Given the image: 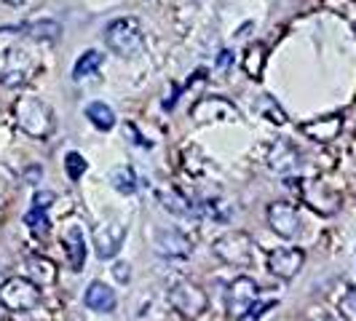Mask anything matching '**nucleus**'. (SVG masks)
I'll return each mask as SVG.
<instances>
[{
    "label": "nucleus",
    "mask_w": 356,
    "mask_h": 321,
    "mask_svg": "<svg viewBox=\"0 0 356 321\" xmlns=\"http://www.w3.org/2000/svg\"><path fill=\"white\" fill-rule=\"evenodd\" d=\"M126 238V225L118 220H107L102 225L94 228V252L99 260H113L121 247H124Z\"/></svg>",
    "instance_id": "0eeeda50"
},
{
    "label": "nucleus",
    "mask_w": 356,
    "mask_h": 321,
    "mask_svg": "<svg viewBox=\"0 0 356 321\" xmlns=\"http://www.w3.org/2000/svg\"><path fill=\"white\" fill-rule=\"evenodd\" d=\"M14 121L24 134L46 140L54 131V110L40 97H19L14 102Z\"/></svg>",
    "instance_id": "f257e3e1"
},
{
    "label": "nucleus",
    "mask_w": 356,
    "mask_h": 321,
    "mask_svg": "<svg viewBox=\"0 0 356 321\" xmlns=\"http://www.w3.org/2000/svg\"><path fill=\"white\" fill-rule=\"evenodd\" d=\"M268 225L270 231L282 238H295L300 233V214L292 204L286 201H276L268 206Z\"/></svg>",
    "instance_id": "6e6552de"
},
{
    "label": "nucleus",
    "mask_w": 356,
    "mask_h": 321,
    "mask_svg": "<svg viewBox=\"0 0 356 321\" xmlns=\"http://www.w3.org/2000/svg\"><path fill=\"white\" fill-rule=\"evenodd\" d=\"M6 3H8V6H22L24 0H6Z\"/></svg>",
    "instance_id": "473e14b6"
},
{
    "label": "nucleus",
    "mask_w": 356,
    "mask_h": 321,
    "mask_svg": "<svg viewBox=\"0 0 356 321\" xmlns=\"http://www.w3.org/2000/svg\"><path fill=\"white\" fill-rule=\"evenodd\" d=\"M113 276H115L118 284H129L131 281V268H129V263H115L113 265Z\"/></svg>",
    "instance_id": "cd10ccee"
},
{
    "label": "nucleus",
    "mask_w": 356,
    "mask_h": 321,
    "mask_svg": "<svg viewBox=\"0 0 356 321\" xmlns=\"http://www.w3.org/2000/svg\"><path fill=\"white\" fill-rule=\"evenodd\" d=\"M305 263V252L298 249V247H284V249H273L268 254V270L279 279H295L300 273V268Z\"/></svg>",
    "instance_id": "9d476101"
},
{
    "label": "nucleus",
    "mask_w": 356,
    "mask_h": 321,
    "mask_svg": "<svg viewBox=\"0 0 356 321\" xmlns=\"http://www.w3.org/2000/svg\"><path fill=\"white\" fill-rule=\"evenodd\" d=\"M51 201H54V193L51 190H43V193H35V209H49L51 206Z\"/></svg>",
    "instance_id": "c756f323"
},
{
    "label": "nucleus",
    "mask_w": 356,
    "mask_h": 321,
    "mask_svg": "<svg viewBox=\"0 0 356 321\" xmlns=\"http://www.w3.org/2000/svg\"><path fill=\"white\" fill-rule=\"evenodd\" d=\"M273 305H276L273 300H268V303H254V305L250 308V313L244 316V321H257L260 316H263V313H266L268 308H273Z\"/></svg>",
    "instance_id": "c85d7f7f"
},
{
    "label": "nucleus",
    "mask_w": 356,
    "mask_h": 321,
    "mask_svg": "<svg viewBox=\"0 0 356 321\" xmlns=\"http://www.w3.org/2000/svg\"><path fill=\"white\" fill-rule=\"evenodd\" d=\"M169 303L185 319H198L207 311L209 297H207V292L201 286L191 284V281H177V284L169 289Z\"/></svg>",
    "instance_id": "39448f33"
},
{
    "label": "nucleus",
    "mask_w": 356,
    "mask_h": 321,
    "mask_svg": "<svg viewBox=\"0 0 356 321\" xmlns=\"http://www.w3.org/2000/svg\"><path fill=\"white\" fill-rule=\"evenodd\" d=\"M340 129H343L340 115H324V118H314L308 124H300V131L314 142H332L340 134Z\"/></svg>",
    "instance_id": "f8f14e48"
},
{
    "label": "nucleus",
    "mask_w": 356,
    "mask_h": 321,
    "mask_svg": "<svg viewBox=\"0 0 356 321\" xmlns=\"http://www.w3.org/2000/svg\"><path fill=\"white\" fill-rule=\"evenodd\" d=\"M24 33L30 38H35V40H56L59 33H62V27H59V22H54V19H43V22H30V24H24Z\"/></svg>",
    "instance_id": "4be33fe9"
},
{
    "label": "nucleus",
    "mask_w": 356,
    "mask_h": 321,
    "mask_svg": "<svg viewBox=\"0 0 356 321\" xmlns=\"http://www.w3.org/2000/svg\"><path fill=\"white\" fill-rule=\"evenodd\" d=\"M228 62H231V51H220V59H217V65H220V67H225Z\"/></svg>",
    "instance_id": "7c9ffc66"
},
{
    "label": "nucleus",
    "mask_w": 356,
    "mask_h": 321,
    "mask_svg": "<svg viewBox=\"0 0 356 321\" xmlns=\"http://www.w3.org/2000/svg\"><path fill=\"white\" fill-rule=\"evenodd\" d=\"M86 118H89L99 131H110V129L115 126V113H113V107L105 105V102H89V105H86Z\"/></svg>",
    "instance_id": "aec40b11"
},
{
    "label": "nucleus",
    "mask_w": 356,
    "mask_h": 321,
    "mask_svg": "<svg viewBox=\"0 0 356 321\" xmlns=\"http://www.w3.org/2000/svg\"><path fill=\"white\" fill-rule=\"evenodd\" d=\"M260 297V289L254 284V279L250 276H238L233 279L228 292H225V308H228V316L231 319H244L250 313V308L257 303Z\"/></svg>",
    "instance_id": "423d86ee"
},
{
    "label": "nucleus",
    "mask_w": 356,
    "mask_h": 321,
    "mask_svg": "<svg viewBox=\"0 0 356 321\" xmlns=\"http://www.w3.org/2000/svg\"><path fill=\"white\" fill-rule=\"evenodd\" d=\"M308 321H335V319H332L330 313H311V319Z\"/></svg>",
    "instance_id": "2f4dec72"
},
{
    "label": "nucleus",
    "mask_w": 356,
    "mask_h": 321,
    "mask_svg": "<svg viewBox=\"0 0 356 321\" xmlns=\"http://www.w3.org/2000/svg\"><path fill=\"white\" fill-rule=\"evenodd\" d=\"M86 169H89V163H86V158L81 156V153H67L65 156V172H67V177L72 179V182H78V179L86 174Z\"/></svg>",
    "instance_id": "b1692460"
},
{
    "label": "nucleus",
    "mask_w": 356,
    "mask_h": 321,
    "mask_svg": "<svg viewBox=\"0 0 356 321\" xmlns=\"http://www.w3.org/2000/svg\"><path fill=\"white\" fill-rule=\"evenodd\" d=\"M153 249L161 257H188L193 252V241L177 228H159L153 236Z\"/></svg>",
    "instance_id": "1a4fd4ad"
},
{
    "label": "nucleus",
    "mask_w": 356,
    "mask_h": 321,
    "mask_svg": "<svg viewBox=\"0 0 356 321\" xmlns=\"http://www.w3.org/2000/svg\"><path fill=\"white\" fill-rule=\"evenodd\" d=\"M159 201H161V206H163L169 214H177V217H185V220L198 217V209L188 201V198L182 196V193H179L177 188H161Z\"/></svg>",
    "instance_id": "2eb2a0df"
},
{
    "label": "nucleus",
    "mask_w": 356,
    "mask_h": 321,
    "mask_svg": "<svg viewBox=\"0 0 356 321\" xmlns=\"http://www.w3.org/2000/svg\"><path fill=\"white\" fill-rule=\"evenodd\" d=\"M0 305L11 313H27L40 305V289L30 279L14 276L0 284Z\"/></svg>",
    "instance_id": "20e7f679"
},
{
    "label": "nucleus",
    "mask_w": 356,
    "mask_h": 321,
    "mask_svg": "<svg viewBox=\"0 0 356 321\" xmlns=\"http://www.w3.org/2000/svg\"><path fill=\"white\" fill-rule=\"evenodd\" d=\"M102 62H105V56L97 51V49H89V51H83L78 56V62H75V67H72V78L75 81H83V78H89L94 72L102 67Z\"/></svg>",
    "instance_id": "6ab92c4d"
},
{
    "label": "nucleus",
    "mask_w": 356,
    "mask_h": 321,
    "mask_svg": "<svg viewBox=\"0 0 356 321\" xmlns=\"http://www.w3.org/2000/svg\"><path fill=\"white\" fill-rule=\"evenodd\" d=\"M338 311L346 321H356V286L346 289V295L338 300Z\"/></svg>",
    "instance_id": "a878e982"
},
{
    "label": "nucleus",
    "mask_w": 356,
    "mask_h": 321,
    "mask_svg": "<svg viewBox=\"0 0 356 321\" xmlns=\"http://www.w3.org/2000/svg\"><path fill=\"white\" fill-rule=\"evenodd\" d=\"M266 115H268V121L270 124H286V115H284V110L282 107H276L273 105V99H266Z\"/></svg>",
    "instance_id": "bb28decb"
},
{
    "label": "nucleus",
    "mask_w": 356,
    "mask_h": 321,
    "mask_svg": "<svg viewBox=\"0 0 356 321\" xmlns=\"http://www.w3.org/2000/svg\"><path fill=\"white\" fill-rule=\"evenodd\" d=\"M268 49L257 40V43H250L247 46V51H244V59H241V67L244 72L254 78V81H260L263 78V67H266V59H268Z\"/></svg>",
    "instance_id": "a211bd4d"
},
{
    "label": "nucleus",
    "mask_w": 356,
    "mask_h": 321,
    "mask_svg": "<svg viewBox=\"0 0 356 321\" xmlns=\"http://www.w3.org/2000/svg\"><path fill=\"white\" fill-rule=\"evenodd\" d=\"M65 252H67V263L70 268L78 273L86 265V238H83V231L78 225H72L70 231L65 233Z\"/></svg>",
    "instance_id": "dca6fc26"
},
{
    "label": "nucleus",
    "mask_w": 356,
    "mask_h": 321,
    "mask_svg": "<svg viewBox=\"0 0 356 321\" xmlns=\"http://www.w3.org/2000/svg\"><path fill=\"white\" fill-rule=\"evenodd\" d=\"M27 273H30V281L38 286H49L56 281V265L49 257H40V254L27 257Z\"/></svg>",
    "instance_id": "f3484780"
},
{
    "label": "nucleus",
    "mask_w": 356,
    "mask_h": 321,
    "mask_svg": "<svg viewBox=\"0 0 356 321\" xmlns=\"http://www.w3.org/2000/svg\"><path fill=\"white\" fill-rule=\"evenodd\" d=\"M105 43L110 51L118 56H137L145 51V33L143 24L134 17L113 19L105 27Z\"/></svg>",
    "instance_id": "f03ea898"
},
{
    "label": "nucleus",
    "mask_w": 356,
    "mask_h": 321,
    "mask_svg": "<svg viewBox=\"0 0 356 321\" xmlns=\"http://www.w3.org/2000/svg\"><path fill=\"white\" fill-rule=\"evenodd\" d=\"M83 305L89 311H97V313H113L118 305L115 289H110L105 281H91L86 295H83Z\"/></svg>",
    "instance_id": "ddd939ff"
},
{
    "label": "nucleus",
    "mask_w": 356,
    "mask_h": 321,
    "mask_svg": "<svg viewBox=\"0 0 356 321\" xmlns=\"http://www.w3.org/2000/svg\"><path fill=\"white\" fill-rule=\"evenodd\" d=\"M266 163L273 169V172H279V174H289V172L298 166V150H295L289 142L270 145V147H268Z\"/></svg>",
    "instance_id": "4468645a"
},
{
    "label": "nucleus",
    "mask_w": 356,
    "mask_h": 321,
    "mask_svg": "<svg viewBox=\"0 0 356 321\" xmlns=\"http://www.w3.org/2000/svg\"><path fill=\"white\" fill-rule=\"evenodd\" d=\"M24 225L35 233V236H40V238L51 228V222H49V217H46V209H35V206L24 214Z\"/></svg>",
    "instance_id": "5701e85b"
},
{
    "label": "nucleus",
    "mask_w": 356,
    "mask_h": 321,
    "mask_svg": "<svg viewBox=\"0 0 356 321\" xmlns=\"http://www.w3.org/2000/svg\"><path fill=\"white\" fill-rule=\"evenodd\" d=\"M198 214L212 217V220H217V222H228L231 209H228L222 201H204V204H198Z\"/></svg>",
    "instance_id": "393cba45"
},
{
    "label": "nucleus",
    "mask_w": 356,
    "mask_h": 321,
    "mask_svg": "<svg viewBox=\"0 0 356 321\" xmlns=\"http://www.w3.org/2000/svg\"><path fill=\"white\" fill-rule=\"evenodd\" d=\"M193 118L198 124H204V121H233V118H238V110L222 97H207L193 107Z\"/></svg>",
    "instance_id": "9b49d317"
},
{
    "label": "nucleus",
    "mask_w": 356,
    "mask_h": 321,
    "mask_svg": "<svg viewBox=\"0 0 356 321\" xmlns=\"http://www.w3.org/2000/svg\"><path fill=\"white\" fill-rule=\"evenodd\" d=\"M212 252L225 265L233 268H250L254 263V241H252L250 233L244 231H231L225 236H220L214 241Z\"/></svg>",
    "instance_id": "7ed1b4c3"
},
{
    "label": "nucleus",
    "mask_w": 356,
    "mask_h": 321,
    "mask_svg": "<svg viewBox=\"0 0 356 321\" xmlns=\"http://www.w3.org/2000/svg\"><path fill=\"white\" fill-rule=\"evenodd\" d=\"M110 185H113L118 193H124V196L137 193V174H134V169H131V166H115V169L110 172Z\"/></svg>",
    "instance_id": "412c9836"
}]
</instances>
